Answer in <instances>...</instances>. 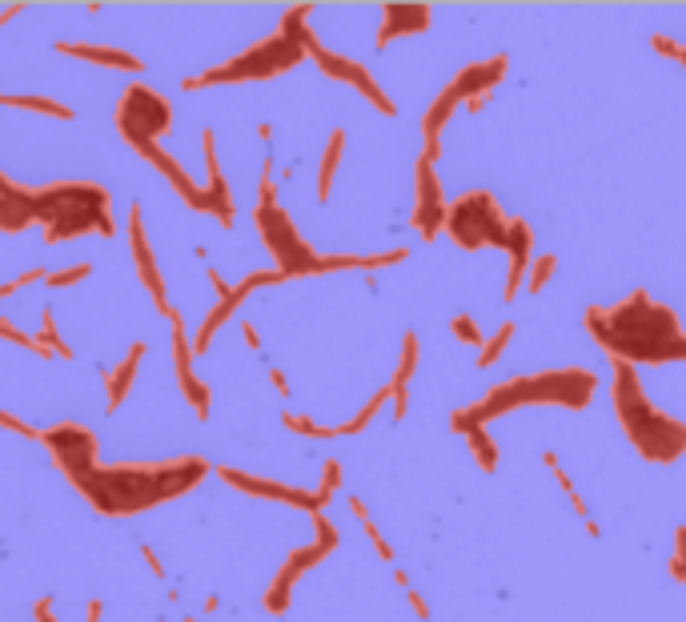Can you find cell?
<instances>
[{
	"label": "cell",
	"instance_id": "obj_16",
	"mask_svg": "<svg viewBox=\"0 0 686 622\" xmlns=\"http://www.w3.org/2000/svg\"><path fill=\"white\" fill-rule=\"evenodd\" d=\"M502 249L510 253V277H506V301H514L518 297V289H522V281H526V269H530V249H534V229H530V221H522V217H506V241H502Z\"/></svg>",
	"mask_w": 686,
	"mask_h": 622
},
{
	"label": "cell",
	"instance_id": "obj_20",
	"mask_svg": "<svg viewBox=\"0 0 686 622\" xmlns=\"http://www.w3.org/2000/svg\"><path fill=\"white\" fill-rule=\"evenodd\" d=\"M201 153H205V165H209L205 197L213 201L217 221L229 229V225H233V201H229V185H225V173H221V157H217V137H213V129H205V133H201Z\"/></svg>",
	"mask_w": 686,
	"mask_h": 622
},
{
	"label": "cell",
	"instance_id": "obj_46",
	"mask_svg": "<svg viewBox=\"0 0 686 622\" xmlns=\"http://www.w3.org/2000/svg\"><path fill=\"white\" fill-rule=\"evenodd\" d=\"M269 382L277 386V394H281V398H289V382H285V374H281L277 366H269Z\"/></svg>",
	"mask_w": 686,
	"mask_h": 622
},
{
	"label": "cell",
	"instance_id": "obj_35",
	"mask_svg": "<svg viewBox=\"0 0 686 622\" xmlns=\"http://www.w3.org/2000/svg\"><path fill=\"white\" fill-rule=\"evenodd\" d=\"M337 490H341V462H337V458H325V470H321V486H317L313 494H317V498H321V502L329 506V498H333Z\"/></svg>",
	"mask_w": 686,
	"mask_h": 622
},
{
	"label": "cell",
	"instance_id": "obj_9",
	"mask_svg": "<svg viewBox=\"0 0 686 622\" xmlns=\"http://www.w3.org/2000/svg\"><path fill=\"white\" fill-rule=\"evenodd\" d=\"M117 129L133 149L137 145H161V137L173 129V109L149 85H129L125 97L117 101Z\"/></svg>",
	"mask_w": 686,
	"mask_h": 622
},
{
	"label": "cell",
	"instance_id": "obj_31",
	"mask_svg": "<svg viewBox=\"0 0 686 622\" xmlns=\"http://www.w3.org/2000/svg\"><path fill=\"white\" fill-rule=\"evenodd\" d=\"M514 334H518V326H514V322H506V326H502V330H498L494 338H486V346H482V358H478V366H482V370H490V366H494V362L502 358V350H506V346L514 342Z\"/></svg>",
	"mask_w": 686,
	"mask_h": 622
},
{
	"label": "cell",
	"instance_id": "obj_53",
	"mask_svg": "<svg viewBox=\"0 0 686 622\" xmlns=\"http://www.w3.org/2000/svg\"><path fill=\"white\" fill-rule=\"evenodd\" d=\"M185 622H201V618H185Z\"/></svg>",
	"mask_w": 686,
	"mask_h": 622
},
{
	"label": "cell",
	"instance_id": "obj_29",
	"mask_svg": "<svg viewBox=\"0 0 686 622\" xmlns=\"http://www.w3.org/2000/svg\"><path fill=\"white\" fill-rule=\"evenodd\" d=\"M49 354H57V358H73V350H69V342L61 338V330H57V318H53V309L45 305L41 309V338H37Z\"/></svg>",
	"mask_w": 686,
	"mask_h": 622
},
{
	"label": "cell",
	"instance_id": "obj_7",
	"mask_svg": "<svg viewBox=\"0 0 686 622\" xmlns=\"http://www.w3.org/2000/svg\"><path fill=\"white\" fill-rule=\"evenodd\" d=\"M301 57H305V53H301L293 41H285L281 33H273V37L257 41L253 49H245L241 57H233V61H225V65H217V69H205L201 77H189V81H185V93H197V89H209V85L273 81V77L289 73Z\"/></svg>",
	"mask_w": 686,
	"mask_h": 622
},
{
	"label": "cell",
	"instance_id": "obj_38",
	"mask_svg": "<svg viewBox=\"0 0 686 622\" xmlns=\"http://www.w3.org/2000/svg\"><path fill=\"white\" fill-rule=\"evenodd\" d=\"M313 530H317V542H313V546H321L325 554H333V550H337V526H333L321 510L313 514Z\"/></svg>",
	"mask_w": 686,
	"mask_h": 622
},
{
	"label": "cell",
	"instance_id": "obj_41",
	"mask_svg": "<svg viewBox=\"0 0 686 622\" xmlns=\"http://www.w3.org/2000/svg\"><path fill=\"white\" fill-rule=\"evenodd\" d=\"M0 426H5V430H13V434H25V438H33V442H41V438H45V430L29 426L25 418H17V414H9V410H0Z\"/></svg>",
	"mask_w": 686,
	"mask_h": 622
},
{
	"label": "cell",
	"instance_id": "obj_32",
	"mask_svg": "<svg viewBox=\"0 0 686 622\" xmlns=\"http://www.w3.org/2000/svg\"><path fill=\"white\" fill-rule=\"evenodd\" d=\"M530 277H526V289L530 293H542L546 289V281L558 273V257L554 253H546V257H538V261H530V269H526Z\"/></svg>",
	"mask_w": 686,
	"mask_h": 622
},
{
	"label": "cell",
	"instance_id": "obj_4",
	"mask_svg": "<svg viewBox=\"0 0 686 622\" xmlns=\"http://www.w3.org/2000/svg\"><path fill=\"white\" fill-rule=\"evenodd\" d=\"M610 370H614V414L626 430V438L634 442V450L654 462V466H674L686 450V426L670 414H662L646 394H642V382H638V370L626 366V362H614L610 358Z\"/></svg>",
	"mask_w": 686,
	"mask_h": 622
},
{
	"label": "cell",
	"instance_id": "obj_10",
	"mask_svg": "<svg viewBox=\"0 0 686 622\" xmlns=\"http://www.w3.org/2000/svg\"><path fill=\"white\" fill-rule=\"evenodd\" d=\"M49 450H53V458H57V466L65 470V478L73 482V486H81L101 462V446H97V438H93V430L89 426H81V422H61V426H53V430H45V438H41Z\"/></svg>",
	"mask_w": 686,
	"mask_h": 622
},
{
	"label": "cell",
	"instance_id": "obj_2",
	"mask_svg": "<svg viewBox=\"0 0 686 622\" xmlns=\"http://www.w3.org/2000/svg\"><path fill=\"white\" fill-rule=\"evenodd\" d=\"M213 466L197 454L173 462H125V466H97L77 490L93 502V510L109 518H129L137 510H153L189 494Z\"/></svg>",
	"mask_w": 686,
	"mask_h": 622
},
{
	"label": "cell",
	"instance_id": "obj_48",
	"mask_svg": "<svg viewBox=\"0 0 686 622\" xmlns=\"http://www.w3.org/2000/svg\"><path fill=\"white\" fill-rule=\"evenodd\" d=\"M205 273H209V281H213V289H217V297L225 301V297H229V285H225V277H221L217 269H205Z\"/></svg>",
	"mask_w": 686,
	"mask_h": 622
},
{
	"label": "cell",
	"instance_id": "obj_8",
	"mask_svg": "<svg viewBox=\"0 0 686 622\" xmlns=\"http://www.w3.org/2000/svg\"><path fill=\"white\" fill-rule=\"evenodd\" d=\"M442 229L454 237L458 249H486V245L502 249V241H506V213H502L494 193L474 189V193H466V197L446 205Z\"/></svg>",
	"mask_w": 686,
	"mask_h": 622
},
{
	"label": "cell",
	"instance_id": "obj_50",
	"mask_svg": "<svg viewBox=\"0 0 686 622\" xmlns=\"http://www.w3.org/2000/svg\"><path fill=\"white\" fill-rule=\"evenodd\" d=\"M17 13H25V5H9V9H0V29H5V25H9Z\"/></svg>",
	"mask_w": 686,
	"mask_h": 622
},
{
	"label": "cell",
	"instance_id": "obj_17",
	"mask_svg": "<svg viewBox=\"0 0 686 622\" xmlns=\"http://www.w3.org/2000/svg\"><path fill=\"white\" fill-rule=\"evenodd\" d=\"M506 73H510V57L502 53V57H490V61H478V65L462 69V73L450 81V89H454L462 101H474V97L486 101V97L494 93V85L506 81Z\"/></svg>",
	"mask_w": 686,
	"mask_h": 622
},
{
	"label": "cell",
	"instance_id": "obj_37",
	"mask_svg": "<svg viewBox=\"0 0 686 622\" xmlns=\"http://www.w3.org/2000/svg\"><path fill=\"white\" fill-rule=\"evenodd\" d=\"M89 273H93V265H89V261H81V265H69V269H61V273H49V277H45V285H49V289H65V285L85 281Z\"/></svg>",
	"mask_w": 686,
	"mask_h": 622
},
{
	"label": "cell",
	"instance_id": "obj_40",
	"mask_svg": "<svg viewBox=\"0 0 686 622\" xmlns=\"http://www.w3.org/2000/svg\"><path fill=\"white\" fill-rule=\"evenodd\" d=\"M650 49H654V53H662V57H670L674 65H682V61H686V49H682L674 37H662V33H654V37H650Z\"/></svg>",
	"mask_w": 686,
	"mask_h": 622
},
{
	"label": "cell",
	"instance_id": "obj_33",
	"mask_svg": "<svg viewBox=\"0 0 686 622\" xmlns=\"http://www.w3.org/2000/svg\"><path fill=\"white\" fill-rule=\"evenodd\" d=\"M418 334H406L402 338V366H398V374H394V382H402V386H410V378L418 374Z\"/></svg>",
	"mask_w": 686,
	"mask_h": 622
},
{
	"label": "cell",
	"instance_id": "obj_26",
	"mask_svg": "<svg viewBox=\"0 0 686 622\" xmlns=\"http://www.w3.org/2000/svg\"><path fill=\"white\" fill-rule=\"evenodd\" d=\"M0 105H9V109H29V113H45V117H57V121H73V109L61 105V101H49V97H5V93H0Z\"/></svg>",
	"mask_w": 686,
	"mask_h": 622
},
{
	"label": "cell",
	"instance_id": "obj_27",
	"mask_svg": "<svg viewBox=\"0 0 686 622\" xmlns=\"http://www.w3.org/2000/svg\"><path fill=\"white\" fill-rule=\"evenodd\" d=\"M386 402H390V386H386V390H378V394H374V398H370V402H366V406H362V410H358V414H354L346 426H337L333 434H362V430H366V426L378 418V410H382Z\"/></svg>",
	"mask_w": 686,
	"mask_h": 622
},
{
	"label": "cell",
	"instance_id": "obj_49",
	"mask_svg": "<svg viewBox=\"0 0 686 622\" xmlns=\"http://www.w3.org/2000/svg\"><path fill=\"white\" fill-rule=\"evenodd\" d=\"M241 334H245V346H249V350H261V334H257V326H241Z\"/></svg>",
	"mask_w": 686,
	"mask_h": 622
},
{
	"label": "cell",
	"instance_id": "obj_43",
	"mask_svg": "<svg viewBox=\"0 0 686 622\" xmlns=\"http://www.w3.org/2000/svg\"><path fill=\"white\" fill-rule=\"evenodd\" d=\"M670 578H674V582H682V578H686V566H682V526H678V534H674V554H670Z\"/></svg>",
	"mask_w": 686,
	"mask_h": 622
},
{
	"label": "cell",
	"instance_id": "obj_19",
	"mask_svg": "<svg viewBox=\"0 0 686 622\" xmlns=\"http://www.w3.org/2000/svg\"><path fill=\"white\" fill-rule=\"evenodd\" d=\"M462 109V97L446 85L442 93H438V101L426 109V117H422V137H426V149H422V161H430V165H438V157H442V129L450 125V117Z\"/></svg>",
	"mask_w": 686,
	"mask_h": 622
},
{
	"label": "cell",
	"instance_id": "obj_6",
	"mask_svg": "<svg viewBox=\"0 0 686 622\" xmlns=\"http://www.w3.org/2000/svg\"><path fill=\"white\" fill-rule=\"evenodd\" d=\"M273 161L265 157V173H261V197H257V209H253V221H257V233H261V245L273 253L277 261V273L281 281L289 277H313L317 273V253L309 249V241L297 233L293 217L277 205V189H273Z\"/></svg>",
	"mask_w": 686,
	"mask_h": 622
},
{
	"label": "cell",
	"instance_id": "obj_28",
	"mask_svg": "<svg viewBox=\"0 0 686 622\" xmlns=\"http://www.w3.org/2000/svg\"><path fill=\"white\" fill-rule=\"evenodd\" d=\"M542 462H546V470H550V474L558 478V486H562V490L570 494V502H574V510H578V514H582V522H586V518H590V510H586V502H582V494H578V486H574V478H570V474H566V466L558 462V454H554V450H546V454H542Z\"/></svg>",
	"mask_w": 686,
	"mask_h": 622
},
{
	"label": "cell",
	"instance_id": "obj_14",
	"mask_svg": "<svg viewBox=\"0 0 686 622\" xmlns=\"http://www.w3.org/2000/svg\"><path fill=\"white\" fill-rule=\"evenodd\" d=\"M446 221V193L430 161L418 157V205H414V229L422 241H434Z\"/></svg>",
	"mask_w": 686,
	"mask_h": 622
},
{
	"label": "cell",
	"instance_id": "obj_11",
	"mask_svg": "<svg viewBox=\"0 0 686 622\" xmlns=\"http://www.w3.org/2000/svg\"><path fill=\"white\" fill-rule=\"evenodd\" d=\"M277 281H281V273H277V269H261V273H249V277H245L237 289H229V297H225V301H217V305L209 309V318H205V322H201V330L193 334V346H189V354H193V358H197V354H205V350L213 346L217 330H221V326H225V322L237 314V309L245 305V297H249L253 289H261V285H277Z\"/></svg>",
	"mask_w": 686,
	"mask_h": 622
},
{
	"label": "cell",
	"instance_id": "obj_42",
	"mask_svg": "<svg viewBox=\"0 0 686 622\" xmlns=\"http://www.w3.org/2000/svg\"><path fill=\"white\" fill-rule=\"evenodd\" d=\"M390 402H394V418L402 422V418L410 414V386H402V382H390Z\"/></svg>",
	"mask_w": 686,
	"mask_h": 622
},
{
	"label": "cell",
	"instance_id": "obj_52",
	"mask_svg": "<svg viewBox=\"0 0 686 622\" xmlns=\"http://www.w3.org/2000/svg\"><path fill=\"white\" fill-rule=\"evenodd\" d=\"M85 622H101V602H89V618Z\"/></svg>",
	"mask_w": 686,
	"mask_h": 622
},
{
	"label": "cell",
	"instance_id": "obj_36",
	"mask_svg": "<svg viewBox=\"0 0 686 622\" xmlns=\"http://www.w3.org/2000/svg\"><path fill=\"white\" fill-rule=\"evenodd\" d=\"M450 330H454V338L466 342V346H486V334L478 330V322H474L470 314H458V318L450 322Z\"/></svg>",
	"mask_w": 686,
	"mask_h": 622
},
{
	"label": "cell",
	"instance_id": "obj_22",
	"mask_svg": "<svg viewBox=\"0 0 686 622\" xmlns=\"http://www.w3.org/2000/svg\"><path fill=\"white\" fill-rule=\"evenodd\" d=\"M141 358H145V342H133V346H129V354H125V362H117V366H109V370L101 374V378H105V390H109V414H117V410L125 406V398H129V390H133V378H137Z\"/></svg>",
	"mask_w": 686,
	"mask_h": 622
},
{
	"label": "cell",
	"instance_id": "obj_23",
	"mask_svg": "<svg viewBox=\"0 0 686 622\" xmlns=\"http://www.w3.org/2000/svg\"><path fill=\"white\" fill-rule=\"evenodd\" d=\"M37 225V213H33V189H21L13 197L0 193V233H21Z\"/></svg>",
	"mask_w": 686,
	"mask_h": 622
},
{
	"label": "cell",
	"instance_id": "obj_44",
	"mask_svg": "<svg viewBox=\"0 0 686 622\" xmlns=\"http://www.w3.org/2000/svg\"><path fill=\"white\" fill-rule=\"evenodd\" d=\"M33 614H37V622H61V618L53 614V594H45V598H37V606H33Z\"/></svg>",
	"mask_w": 686,
	"mask_h": 622
},
{
	"label": "cell",
	"instance_id": "obj_24",
	"mask_svg": "<svg viewBox=\"0 0 686 622\" xmlns=\"http://www.w3.org/2000/svg\"><path fill=\"white\" fill-rule=\"evenodd\" d=\"M341 153H346V129H333V137L325 141V157H321V173H317V197L329 201V189H333V177H337V165H341Z\"/></svg>",
	"mask_w": 686,
	"mask_h": 622
},
{
	"label": "cell",
	"instance_id": "obj_45",
	"mask_svg": "<svg viewBox=\"0 0 686 622\" xmlns=\"http://www.w3.org/2000/svg\"><path fill=\"white\" fill-rule=\"evenodd\" d=\"M141 554H145V562H149V570H153L157 578H165V562L157 558V550H153V546H141Z\"/></svg>",
	"mask_w": 686,
	"mask_h": 622
},
{
	"label": "cell",
	"instance_id": "obj_25",
	"mask_svg": "<svg viewBox=\"0 0 686 622\" xmlns=\"http://www.w3.org/2000/svg\"><path fill=\"white\" fill-rule=\"evenodd\" d=\"M462 438L470 442L474 462H478L486 474H494V470L502 466V450H498V442H494V434H490V430H470V434H462Z\"/></svg>",
	"mask_w": 686,
	"mask_h": 622
},
{
	"label": "cell",
	"instance_id": "obj_18",
	"mask_svg": "<svg viewBox=\"0 0 686 622\" xmlns=\"http://www.w3.org/2000/svg\"><path fill=\"white\" fill-rule=\"evenodd\" d=\"M434 25V9L430 5H386L382 9V33H378V49H386L394 37H418Z\"/></svg>",
	"mask_w": 686,
	"mask_h": 622
},
{
	"label": "cell",
	"instance_id": "obj_39",
	"mask_svg": "<svg viewBox=\"0 0 686 622\" xmlns=\"http://www.w3.org/2000/svg\"><path fill=\"white\" fill-rule=\"evenodd\" d=\"M0 338H9V342H17V346H25V350H37V354H45V358H49V350H45L37 338L21 334V326H13V322H5V318H0Z\"/></svg>",
	"mask_w": 686,
	"mask_h": 622
},
{
	"label": "cell",
	"instance_id": "obj_13",
	"mask_svg": "<svg viewBox=\"0 0 686 622\" xmlns=\"http://www.w3.org/2000/svg\"><path fill=\"white\" fill-rule=\"evenodd\" d=\"M129 249H133V265H137V277L141 285L153 293L157 309L161 314H169V297H165V281H161V269H157V257H153V245H149V233H145V213L141 205L129 209Z\"/></svg>",
	"mask_w": 686,
	"mask_h": 622
},
{
	"label": "cell",
	"instance_id": "obj_47",
	"mask_svg": "<svg viewBox=\"0 0 686 622\" xmlns=\"http://www.w3.org/2000/svg\"><path fill=\"white\" fill-rule=\"evenodd\" d=\"M406 598H410V606L418 610V618H426V622H430V606L422 602V594H418V590H406Z\"/></svg>",
	"mask_w": 686,
	"mask_h": 622
},
{
	"label": "cell",
	"instance_id": "obj_51",
	"mask_svg": "<svg viewBox=\"0 0 686 622\" xmlns=\"http://www.w3.org/2000/svg\"><path fill=\"white\" fill-rule=\"evenodd\" d=\"M25 185H17V181H9L5 173H0V193H5V197H13V193H21Z\"/></svg>",
	"mask_w": 686,
	"mask_h": 622
},
{
	"label": "cell",
	"instance_id": "obj_1",
	"mask_svg": "<svg viewBox=\"0 0 686 622\" xmlns=\"http://www.w3.org/2000/svg\"><path fill=\"white\" fill-rule=\"evenodd\" d=\"M586 330L594 334V342L626 366H666L686 358V338H682V322L674 309L650 301L646 289H634L626 301L598 309L590 305L582 314Z\"/></svg>",
	"mask_w": 686,
	"mask_h": 622
},
{
	"label": "cell",
	"instance_id": "obj_5",
	"mask_svg": "<svg viewBox=\"0 0 686 622\" xmlns=\"http://www.w3.org/2000/svg\"><path fill=\"white\" fill-rule=\"evenodd\" d=\"M33 213L45 225V241H53V245L81 237L89 229H97L101 237L117 233L113 197H109V189H101L93 181H57V185L33 189Z\"/></svg>",
	"mask_w": 686,
	"mask_h": 622
},
{
	"label": "cell",
	"instance_id": "obj_12",
	"mask_svg": "<svg viewBox=\"0 0 686 622\" xmlns=\"http://www.w3.org/2000/svg\"><path fill=\"white\" fill-rule=\"evenodd\" d=\"M229 486H237L241 494H249V498H265V502H285V506H293V510H309V514H317V510H325V502L317 498V494H305V490H297V486H285V482H269V478H257V474H241V470H233V466H221L217 470Z\"/></svg>",
	"mask_w": 686,
	"mask_h": 622
},
{
	"label": "cell",
	"instance_id": "obj_3",
	"mask_svg": "<svg viewBox=\"0 0 686 622\" xmlns=\"http://www.w3.org/2000/svg\"><path fill=\"white\" fill-rule=\"evenodd\" d=\"M598 394V378L590 370H546V374H522L502 382L498 390H490L482 402L454 410L450 414V430L454 434H470V430H490V418H502L518 406H566V410H586Z\"/></svg>",
	"mask_w": 686,
	"mask_h": 622
},
{
	"label": "cell",
	"instance_id": "obj_21",
	"mask_svg": "<svg viewBox=\"0 0 686 622\" xmlns=\"http://www.w3.org/2000/svg\"><path fill=\"white\" fill-rule=\"evenodd\" d=\"M57 53L77 57V61H93V65H109L121 73H145V61L125 53V49H105V45H85V41H57Z\"/></svg>",
	"mask_w": 686,
	"mask_h": 622
},
{
	"label": "cell",
	"instance_id": "obj_34",
	"mask_svg": "<svg viewBox=\"0 0 686 622\" xmlns=\"http://www.w3.org/2000/svg\"><path fill=\"white\" fill-rule=\"evenodd\" d=\"M281 422H285L293 434H301V438H337L333 426H317L313 418H301V414H285Z\"/></svg>",
	"mask_w": 686,
	"mask_h": 622
},
{
	"label": "cell",
	"instance_id": "obj_15",
	"mask_svg": "<svg viewBox=\"0 0 686 622\" xmlns=\"http://www.w3.org/2000/svg\"><path fill=\"white\" fill-rule=\"evenodd\" d=\"M321 558H325V550H321V546H301V550H293V554H289V562L277 570L273 586L265 590V610H269V614H285V610H289V598H293L297 578H301L305 570H313Z\"/></svg>",
	"mask_w": 686,
	"mask_h": 622
},
{
	"label": "cell",
	"instance_id": "obj_30",
	"mask_svg": "<svg viewBox=\"0 0 686 622\" xmlns=\"http://www.w3.org/2000/svg\"><path fill=\"white\" fill-rule=\"evenodd\" d=\"M350 510H354V518H358V522L366 526V534L374 538V546H378V554H382L386 562H394V550H390V542L382 538V530H378V522H374V514L366 510V502H362V498H350Z\"/></svg>",
	"mask_w": 686,
	"mask_h": 622
}]
</instances>
